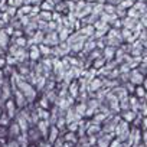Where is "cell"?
Here are the masks:
<instances>
[{
  "instance_id": "obj_13",
  "label": "cell",
  "mask_w": 147,
  "mask_h": 147,
  "mask_svg": "<svg viewBox=\"0 0 147 147\" xmlns=\"http://www.w3.org/2000/svg\"><path fill=\"white\" fill-rule=\"evenodd\" d=\"M75 111L84 118V117H85V111H87V104H85V102H78V104L75 105Z\"/></svg>"
},
{
  "instance_id": "obj_23",
  "label": "cell",
  "mask_w": 147,
  "mask_h": 147,
  "mask_svg": "<svg viewBox=\"0 0 147 147\" xmlns=\"http://www.w3.org/2000/svg\"><path fill=\"white\" fill-rule=\"evenodd\" d=\"M7 147H19V143H18V141H10V143L7 144Z\"/></svg>"
},
{
  "instance_id": "obj_15",
  "label": "cell",
  "mask_w": 147,
  "mask_h": 147,
  "mask_svg": "<svg viewBox=\"0 0 147 147\" xmlns=\"http://www.w3.org/2000/svg\"><path fill=\"white\" fill-rule=\"evenodd\" d=\"M49 131H51L49 141H51V143H53V141L58 138V131H59V128H58L56 125H51V127H49Z\"/></svg>"
},
{
  "instance_id": "obj_2",
  "label": "cell",
  "mask_w": 147,
  "mask_h": 147,
  "mask_svg": "<svg viewBox=\"0 0 147 147\" xmlns=\"http://www.w3.org/2000/svg\"><path fill=\"white\" fill-rule=\"evenodd\" d=\"M43 43L48 45V46H55L59 43V38H58V33L56 32H48L45 33V39H43Z\"/></svg>"
},
{
  "instance_id": "obj_18",
  "label": "cell",
  "mask_w": 147,
  "mask_h": 147,
  "mask_svg": "<svg viewBox=\"0 0 147 147\" xmlns=\"http://www.w3.org/2000/svg\"><path fill=\"white\" fill-rule=\"evenodd\" d=\"M20 134V127L18 125V123H13L10 127V136H19Z\"/></svg>"
},
{
  "instance_id": "obj_17",
  "label": "cell",
  "mask_w": 147,
  "mask_h": 147,
  "mask_svg": "<svg viewBox=\"0 0 147 147\" xmlns=\"http://www.w3.org/2000/svg\"><path fill=\"white\" fill-rule=\"evenodd\" d=\"M134 2L136 0H121V3L118 5V6H121L123 9H130V7H133V5H134Z\"/></svg>"
},
{
  "instance_id": "obj_3",
  "label": "cell",
  "mask_w": 147,
  "mask_h": 147,
  "mask_svg": "<svg viewBox=\"0 0 147 147\" xmlns=\"http://www.w3.org/2000/svg\"><path fill=\"white\" fill-rule=\"evenodd\" d=\"M110 92H111V94H113V97H115L118 101H120V100H123V98H125V97H128V94H127V91L124 90V87H123V85H118V87H115V88L110 90Z\"/></svg>"
},
{
  "instance_id": "obj_5",
  "label": "cell",
  "mask_w": 147,
  "mask_h": 147,
  "mask_svg": "<svg viewBox=\"0 0 147 147\" xmlns=\"http://www.w3.org/2000/svg\"><path fill=\"white\" fill-rule=\"evenodd\" d=\"M28 48H29V51H28L29 59H30V61H38V59L40 58V52H39L38 45H30V46H28Z\"/></svg>"
},
{
  "instance_id": "obj_7",
  "label": "cell",
  "mask_w": 147,
  "mask_h": 147,
  "mask_svg": "<svg viewBox=\"0 0 147 147\" xmlns=\"http://www.w3.org/2000/svg\"><path fill=\"white\" fill-rule=\"evenodd\" d=\"M6 113H7V115H9V118H13L15 115H16V104H15V101L13 100H7V102H6Z\"/></svg>"
},
{
  "instance_id": "obj_16",
  "label": "cell",
  "mask_w": 147,
  "mask_h": 147,
  "mask_svg": "<svg viewBox=\"0 0 147 147\" xmlns=\"http://www.w3.org/2000/svg\"><path fill=\"white\" fill-rule=\"evenodd\" d=\"M125 16H128V18H131V19H136V20H138V18H140V13L134 9V7H130V9H127V15Z\"/></svg>"
},
{
  "instance_id": "obj_6",
  "label": "cell",
  "mask_w": 147,
  "mask_h": 147,
  "mask_svg": "<svg viewBox=\"0 0 147 147\" xmlns=\"http://www.w3.org/2000/svg\"><path fill=\"white\" fill-rule=\"evenodd\" d=\"M10 43V36H7L3 30H0V51H6Z\"/></svg>"
},
{
  "instance_id": "obj_4",
  "label": "cell",
  "mask_w": 147,
  "mask_h": 147,
  "mask_svg": "<svg viewBox=\"0 0 147 147\" xmlns=\"http://www.w3.org/2000/svg\"><path fill=\"white\" fill-rule=\"evenodd\" d=\"M15 104H16V107H19V108H23V107L28 104L25 95H23L20 91H18V90L15 91Z\"/></svg>"
},
{
  "instance_id": "obj_22",
  "label": "cell",
  "mask_w": 147,
  "mask_h": 147,
  "mask_svg": "<svg viewBox=\"0 0 147 147\" xmlns=\"http://www.w3.org/2000/svg\"><path fill=\"white\" fill-rule=\"evenodd\" d=\"M63 146V138H56L55 140V147H62Z\"/></svg>"
},
{
  "instance_id": "obj_8",
  "label": "cell",
  "mask_w": 147,
  "mask_h": 147,
  "mask_svg": "<svg viewBox=\"0 0 147 147\" xmlns=\"http://www.w3.org/2000/svg\"><path fill=\"white\" fill-rule=\"evenodd\" d=\"M38 127H39V134L46 136L51 125H49V123H48L46 120H40V121H38Z\"/></svg>"
},
{
  "instance_id": "obj_19",
  "label": "cell",
  "mask_w": 147,
  "mask_h": 147,
  "mask_svg": "<svg viewBox=\"0 0 147 147\" xmlns=\"http://www.w3.org/2000/svg\"><path fill=\"white\" fill-rule=\"evenodd\" d=\"M123 87H124V90L127 91V94H128V95H130V94H133V92H134V88H136V85H133L130 81H128V82H125Z\"/></svg>"
},
{
  "instance_id": "obj_20",
  "label": "cell",
  "mask_w": 147,
  "mask_h": 147,
  "mask_svg": "<svg viewBox=\"0 0 147 147\" xmlns=\"http://www.w3.org/2000/svg\"><path fill=\"white\" fill-rule=\"evenodd\" d=\"M10 123V118H9V115L7 114H2V115H0V125H7Z\"/></svg>"
},
{
  "instance_id": "obj_10",
  "label": "cell",
  "mask_w": 147,
  "mask_h": 147,
  "mask_svg": "<svg viewBox=\"0 0 147 147\" xmlns=\"http://www.w3.org/2000/svg\"><path fill=\"white\" fill-rule=\"evenodd\" d=\"M136 115H137V113H134V111H131V110L123 111V118H124V121H127V123H130V121H134Z\"/></svg>"
},
{
  "instance_id": "obj_24",
  "label": "cell",
  "mask_w": 147,
  "mask_h": 147,
  "mask_svg": "<svg viewBox=\"0 0 147 147\" xmlns=\"http://www.w3.org/2000/svg\"><path fill=\"white\" fill-rule=\"evenodd\" d=\"M6 26V23L3 22V20H0V30H3V28Z\"/></svg>"
},
{
  "instance_id": "obj_1",
  "label": "cell",
  "mask_w": 147,
  "mask_h": 147,
  "mask_svg": "<svg viewBox=\"0 0 147 147\" xmlns=\"http://www.w3.org/2000/svg\"><path fill=\"white\" fill-rule=\"evenodd\" d=\"M128 81H130L133 85H136V87H137V85H141V84L144 82V75L137 71V68H134V69H131L130 74H128Z\"/></svg>"
},
{
  "instance_id": "obj_12",
  "label": "cell",
  "mask_w": 147,
  "mask_h": 147,
  "mask_svg": "<svg viewBox=\"0 0 147 147\" xmlns=\"http://www.w3.org/2000/svg\"><path fill=\"white\" fill-rule=\"evenodd\" d=\"M104 65H105V59H104L102 56H100V58H97V59H94V61L91 62V66L95 68L97 71H98L101 66H104Z\"/></svg>"
},
{
  "instance_id": "obj_14",
  "label": "cell",
  "mask_w": 147,
  "mask_h": 147,
  "mask_svg": "<svg viewBox=\"0 0 147 147\" xmlns=\"http://www.w3.org/2000/svg\"><path fill=\"white\" fill-rule=\"evenodd\" d=\"M134 94H136L137 98H146V90H144V87L143 85H137L134 88Z\"/></svg>"
},
{
  "instance_id": "obj_9",
  "label": "cell",
  "mask_w": 147,
  "mask_h": 147,
  "mask_svg": "<svg viewBox=\"0 0 147 147\" xmlns=\"http://www.w3.org/2000/svg\"><path fill=\"white\" fill-rule=\"evenodd\" d=\"M38 48H39L40 56H42V55H43V58L51 56V46H48V45H45V43H40V45H38Z\"/></svg>"
},
{
  "instance_id": "obj_11",
  "label": "cell",
  "mask_w": 147,
  "mask_h": 147,
  "mask_svg": "<svg viewBox=\"0 0 147 147\" xmlns=\"http://www.w3.org/2000/svg\"><path fill=\"white\" fill-rule=\"evenodd\" d=\"M133 7H134L140 15H144V13H146V3H144V2H137V0H136L134 5H133Z\"/></svg>"
},
{
  "instance_id": "obj_21",
  "label": "cell",
  "mask_w": 147,
  "mask_h": 147,
  "mask_svg": "<svg viewBox=\"0 0 147 147\" xmlns=\"http://www.w3.org/2000/svg\"><path fill=\"white\" fill-rule=\"evenodd\" d=\"M40 107H43V110H48V107H49V101H48L46 97H43V98L40 100Z\"/></svg>"
},
{
  "instance_id": "obj_25",
  "label": "cell",
  "mask_w": 147,
  "mask_h": 147,
  "mask_svg": "<svg viewBox=\"0 0 147 147\" xmlns=\"http://www.w3.org/2000/svg\"><path fill=\"white\" fill-rule=\"evenodd\" d=\"M74 3H78V2H84V0H72Z\"/></svg>"
}]
</instances>
